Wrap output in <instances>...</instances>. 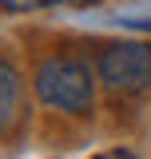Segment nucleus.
I'll use <instances>...</instances> for the list:
<instances>
[{"mask_svg": "<svg viewBox=\"0 0 151 159\" xmlns=\"http://www.w3.org/2000/svg\"><path fill=\"white\" fill-rule=\"evenodd\" d=\"M95 80L92 68L76 56H48L36 64L32 72V88H36L40 103L56 107V111H68V116H88L95 107Z\"/></svg>", "mask_w": 151, "mask_h": 159, "instance_id": "obj_1", "label": "nucleus"}, {"mask_svg": "<svg viewBox=\"0 0 151 159\" xmlns=\"http://www.w3.org/2000/svg\"><path fill=\"white\" fill-rule=\"evenodd\" d=\"M95 76L112 96H135L151 88V44L123 40V44H103L95 56Z\"/></svg>", "mask_w": 151, "mask_h": 159, "instance_id": "obj_2", "label": "nucleus"}, {"mask_svg": "<svg viewBox=\"0 0 151 159\" xmlns=\"http://www.w3.org/2000/svg\"><path fill=\"white\" fill-rule=\"evenodd\" d=\"M20 99H24V92H20L16 68H12L8 60H0V131L12 127L20 119Z\"/></svg>", "mask_w": 151, "mask_h": 159, "instance_id": "obj_3", "label": "nucleus"}, {"mask_svg": "<svg viewBox=\"0 0 151 159\" xmlns=\"http://www.w3.org/2000/svg\"><path fill=\"white\" fill-rule=\"evenodd\" d=\"M4 8H12V12H28V8H44V4H52V0H0Z\"/></svg>", "mask_w": 151, "mask_h": 159, "instance_id": "obj_4", "label": "nucleus"}, {"mask_svg": "<svg viewBox=\"0 0 151 159\" xmlns=\"http://www.w3.org/2000/svg\"><path fill=\"white\" fill-rule=\"evenodd\" d=\"M95 159H135V155H131V151H123V147H119V151H99Z\"/></svg>", "mask_w": 151, "mask_h": 159, "instance_id": "obj_5", "label": "nucleus"}, {"mask_svg": "<svg viewBox=\"0 0 151 159\" xmlns=\"http://www.w3.org/2000/svg\"><path fill=\"white\" fill-rule=\"evenodd\" d=\"M60 4H72V8H88V4H95V0H60Z\"/></svg>", "mask_w": 151, "mask_h": 159, "instance_id": "obj_6", "label": "nucleus"}, {"mask_svg": "<svg viewBox=\"0 0 151 159\" xmlns=\"http://www.w3.org/2000/svg\"><path fill=\"white\" fill-rule=\"evenodd\" d=\"M135 28H143V32H151V20H131Z\"/></svg>", "mask_w": 151, "mask_h": 159, "instance_id": "obj_7", "label": "nucleus"}]
</instances>
